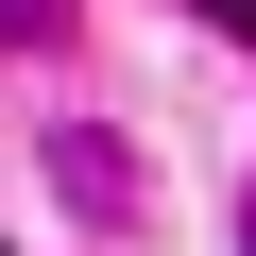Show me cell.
<instances>
[{
  "mask_svg": "<svg viewBox=\"0 0 256 256\" xmlns=\"http://www.w3.org/2000/svg\"><path fill=\"white\" fill-rule=\"evenodd\" d=\"M68 34V0H0V52H52Z\"/></svg>",
  "mask_w": 256,
  "mask_h": 256,
  "instance_id": "6da1fadb",
  "label": "cell"
},
{
  "mask_svg": "<svg viewBox=\"0 0 256 256\" xmlns=\"http://www.w3.org/2000/svg\"><path fill=\"white\" fill-rule=\"evenodd\" d=\"M205 18H222V34H256V0H205Z\"/></svg>",
  "mask_w": 256,
  "mask_h": 256,
  "instance_id": "7a4b0ae2",
  "label": "cell"
},
{
  "mask_svg": "<svg viewBox=\"0 0 256 256\" xmlns=\"http://www.w3.org/2000/svg\"><path fill=\"white\" fill-rule=\"evenodd\" d=\"M239 256H256V222H239Z\"/></svg>",
  "mask_w": 256,
  "mask_h": 256,
  "instance_id": "3957f363",
  "label": "cell"
}]
</instances>
